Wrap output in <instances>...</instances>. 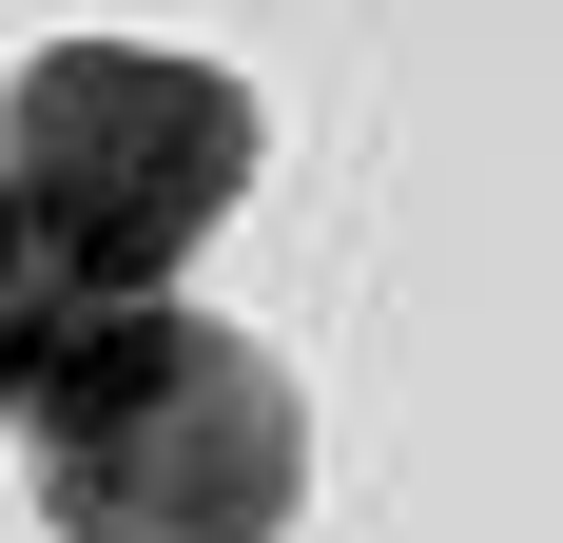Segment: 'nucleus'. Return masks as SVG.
I'll use <instances>...</instances> for the list:
<instances>
[{
	"label": "nucleus",
	"mask_w": 563,
	"mask_h": 543,
	"mask_svg": "<svg viewBox=\"0 0 563 543\" xmlns=\"http://www.w3.org/2000/svg\"><path fill=\"white\" fill-rule=\"evenodd\" d=\"M40 466L58 543H291L311 505V408L233 311H78L40 350V388L0 408Z\"/></svg>",
	"instance_id": "obj_1"
},
{
	"label": "nucleus",
	"mask_w": 563,
	"mask_h": 543,
	"mask_svg": "<svg viewBox=\"0 0 563 543\" xmlns=\"http://www.w3.org/2000/svg\"><path fill=\"white\" fill-rule=\"evenodd\" d=\"M0 195L78 311H156L175 253H214V214L253 195V78L156 40H58L0 98Z\"/></svg>",
	"instance_id": "obj_2"
},
{
	"label": "nucleus",
	"mask_w": 563,
	"mask_h": 543,
	"mask_svg": "<svg viewBox=\"0 0 563 543\" xmlns=\"http://www.w3.org/2000/svg\"><path fill=\"white\" fill-rule=\"evenodd\" d=\"M58 330H78V291H58V272L20 253V195H0V408L40 388V350H58Z\"/></svg>",
	"instance_id": "obj_3"
}]
</instances>
